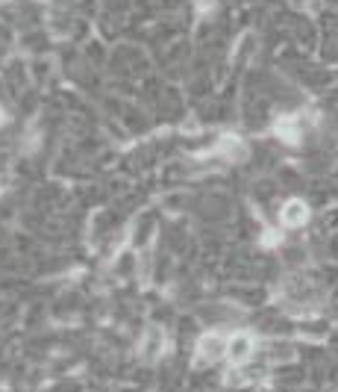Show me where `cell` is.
Instances as JSON below:
<instances>
[{
    "instance_id": "6",
    "label": "cell",
    "mask_w": 338,
    "mask_h": 392,
    "mask_svg": "<svg viewBox=\"0 0 338 392\" xmlns=\"http://www.w3.org/2000/svg\"><path fill=\"white\" fill-rule=\"evenodd\" d=\"M300 127H297V118H283L276 124V136H283L285 142H291V145H297L300 142Z\"/></svg>"
},
{
    "instance_id": "4",
    "label": "cell",
    "mask_w": 338,
    "mask_h": 392,
    "mask_svg": "<svg viewBox=\"0 0 338 392\" xmlns=\"http://www.w3.org/2000/svg\"><path fill=\"white\" fill-rule=\"evenodd\" d=\"M306 218H309V206L303 204L300 198L288 201L283 206V213H279V222H283L285 227H303V224H306Z\"/></svg>"
},
{
    "instance_id": "3",
    "label": "cell",
    "mask_w": 338,
    "mask_h": 392,
    "mask_svg": "<svg viewBox=\"0 0 338 392\" xmlns=\"http://www.w3.org/2000/svg\"><path fill=\"white\" fill-rule=\"evenodd\" d=\"M250 354H253V337H250V333H232V337H229V348H227L229 363H244Z\"/></svg>"
},
{
    "instance_id": "1",
    "label": "cell",
    "mask_w": 338,
    "mask_h": 392,
    "mask_svg": "<svg viewBox=\"0 0 338 392\" xmlns=\"http://www.w3.org/2000/svg\"><path fill=\"white\" fill-rule=\"evenodd\" d=\"M227 348H229V339L224 333H203L200 339H197V354H194V366H206V363H215L220 357H227Z\"/></svg>"
},
{
    "instance_id": "2",
    "label": "cell",
    "mask_w": 338,
    "mask_h": 392,
    "mask_svg": "<svg viewBox=\"0 0 338 392\" xmlns=\"http://www.w3.org/2000/svg\"><path fill=\"white\" fill-rule=\"evenodd\" d=\"M165 330H162L159 325H147L144 333H142V339H138V360L142 363H156L162 354H165Z\"/></svg>"
},
{
    "instance_id": "7",
    "label": "cell",
    "mask_w": 338,
    "mask_h": 392,
    "mask_svg": "<svg viewBox=\"0 0 338 392\" xmlns=\"http://www.w3.org/2000/svg\"><path fill=\"white\" fill-rule=\"evenodd\" d=\"M0 121H3V115H0Z\"/></svg>"
},
{
    "instance_id": "5",
    "label": "cell",
    "mask_w": 338,
    "mask_h": 392,
    "mask_svg": "<svg viewBox=\"0 0 338 392\" xmlns=\"http://www.w3.org/2000/svg\"><path fill=\"white\" fill-rule=\"evenodd\" d=\"M215 154L227 157V159H244V154H247V148H244V142L238 139V136H224V139L218 142Z\"/></svg>"
}]
</instances>
